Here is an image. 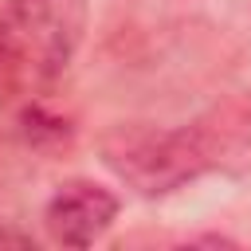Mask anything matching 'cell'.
Masks as SVG:
<instances>
[{"mask_svg":"<svg viewBox=\"0 0 251 251\" xmlns=\"http://www.w3.org/2000/svg\"><path fill=\"white\" fill-rule=\"evenodd\" d=\"M0 31L12 82L47 86L71 67L86 35V0H8Z\"/></svg>","mask_w":251,"mask_h":251,"instance_id":"1","label":"cell"},{"mask_svg":"<svg viewBox=\"0 0 251 251\" xmlns=\"http://www.w3.org/2000/svg\"><path fill=\"white\" fill-rule=\"evenodd\" d=\"M106 161L137 192L157 196L192 180L208 165V145L196 129H122L106 141Z\"/></svg>","mask_w":251,"mask_h":251,"instance_id":"2","label":"cell"},{"mask_svg":"<svg viewBox=\"0 0 251 251\" xmlns=\"http://www.w3.org/2000/svg\"><path fill=\"white\" fill-rule=\"evenodd\" d=\"M118 208L122 204L106 184H94L82 176L63 180L43 208V227L63 247H90L110 231V224L118 220Z\"/></svg>","mask_w":251,"mask_h":251,"instance_id":"3","label":"cell"},{"mask_svg":"<svg viewBox=\"0 0 251 251\" xmlns=\"http://www.w3.org/2000/svg\"><path fill=\"white\" fill-rule=\"evenodd\" d=\"M0 247H20V251H31L35 239L24 235V231H12V227H0Z\"/></svg>","mask_w":251,"mask_h":251,"instance_id":"4","label":"cell"},{"mask_svg":"<svg viewBox=\"0 0 251 251\" xmlns=\"http://www.w3.org/2000/svg\"><path fill=\"white\" fill-rule=\"evenodd\" d=\"M0 86H12V63H8V47H4V31H0Z\"/></svg>","mask_w":251,"mask_h":251,"instance_id":"5","label":"cell"}]
</instances>
